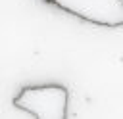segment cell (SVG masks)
<instances>
[{"label":"cell","mask_w":123,"mask_h":119,"mask_svg":"<svg viewBox=\"0 0 123 119\" xmlns=\"http://www.w3.org/2000/svg\"><path fill=\"white\" fill-rule=\"evenodd\" d=\"M12 102L17 109H23L37 119H65L69 92L62 84L23 86Z\"/></svg>","instance_id":"cell-1"},{"label":"cell","mask_w":123,"mask_h":119,"mask_svg":"<svg viewBox=\"0 0 123 119\" xmlns=\"http://www.w3.org/2000/svg\"><path fill=\"white\" fill-rule=\"evenodd\" d=\"M46 4L100 27H123V0H44Z\"/></svg>","instance_id":"cell-2"}]
</instances>
